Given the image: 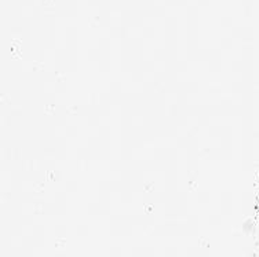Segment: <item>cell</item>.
Returning <instances> with one entry per match:
<instances>
[]
</instances>
